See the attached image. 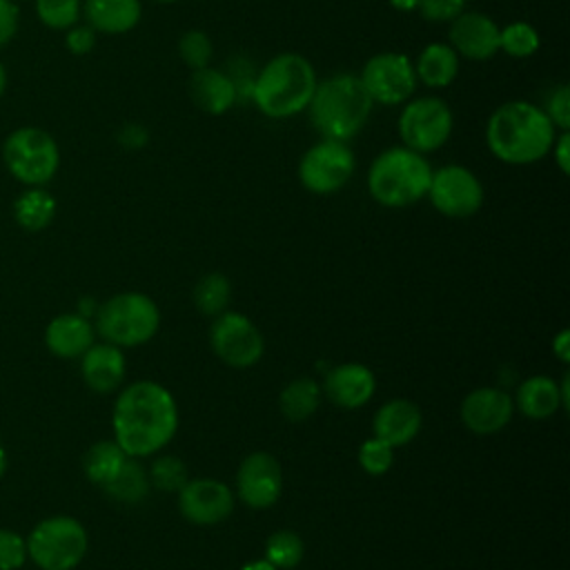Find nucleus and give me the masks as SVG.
Returning a JSON list of instances; mask_svg holds the SVG:
<instances>
[{
	"label": "nucleus",
	"instance_id": "nucleus-1",
	"mask_svg": "<svg viewBox=\"0 0 570 570\" xmlns=\"http://www.w3.org/2000/svg\"><path fill=\"white\" fill-rule=\"evenodd\" d=\"M114 441L127 456H149L163 450L178 430V407L169 390L156 381L127 385L114 405Z\"/></svg>",
	"mask_w": 570,
	"mask_h": 570
},
{
	"label": "nucleus",
	"instance_id": "nucleus-2",
	"mask_svg": "<svg viewBox=\"0 0 570 570\" xmlns=\"http://www.w3.org/2000/svg\"><path fill=\"white\" fill-rule=\"evenodd\" d=\"M557 127L546 111L530 100L499 105L485 122V145L505 165H532L550 156Z\"/></svg>",
	"mask_w": 570,
	"mask_h": 570
},
{
	"label": "nucleus",
	"instance_id": "nucleus-3",
	"mask_svg": "<svg viewBox=\"0 0 570 570\" xmlns=\"http://www.w3.org/2000/svg\"><path fill=\"white\" fill-rule=\"evenodd\" d=\"M316 82V69L303 53L281 51L256 71L249 98L263 116L285 120L307 109Z\"/></svg>",
	"mask_w": 570,
	"mask_h": 570
},
{
	"label": "nucleus",
	"instance_id": "nucleus-4",
	"mask_svg": "<svg viewBox=\"0 0 570 570\" xmlns=\"http://www.w3.org/2000/svg\"><path fill=\"white\" fill-rule=\"evenodd\" d=\"M374 102L356 73L338 71L316 82L307 105L312 129L321 138L352 140L363 131L372 116Z\"/></svg>",
	"mask_w": 570,
	"mask_h": 570
},
{
	"label": "nucleus",
	"instance_id": "nucleus-5",
	"mask_svg": "<svg viewBox=\"0 0 570 570\" xmlns=\"http://www.w3.org/2000/svg\"><path fill=\"white\" fill-rule=\"evenodd\" d=\"M432 178V165L419 151L403 145L383 149L367 169V191L370 196L392 209L410 207L425 198Z\"/></svg>",
	"mask_w": 570,
	"mask_h": 570
},
{
	"label": "nucleus",
	"instance_id": "nucleus-6",
	"mask_svg": "<svg viewBox=\"0 0 570 570\" xmlns=\"http://www.w3.org/2000/svg\"><path fill=\"white\" fill-rule=\"evenodd\" d=\"M160 325L158 305L140 292H122L105 301L96 309L98 334L118 347L147 343Z\"/></svg>",
	"mask_w": 570,
	"mask_h": 570
},
{
	"label": "nucleus",
	"instance_id": "nucleus-7",
	"mask_svg": "<svg viewBox=\"0 0 570 570\" xmlns=\"http://www.w3.org/2000/svg\"><path fill=\"white\" fill-rule=\"evenodd\" d=\"M2 160L16 180L29 187H45L60 167V149L49 131L18 127L4 138Z\"/></svg>",
	"mask_w": 570,
	"mask_h": 570
},
{
	"label": "nucleus",
	"instance_id": "nucleus-8",
	"mask_svg": "<svg viewBox=\"0 0 570 570\" xmlns=\"http://www.w3.org/2000/svg\"><path fill=\"white\" fill-rule=\"evenodd\" d=\"M89 539L82 523L73 517H49L33 525L27 539V557L40 570H71L85 552Z\"/></svg>",
	"mask_w": 570,
	"mask_h": 570
},
{
	"label": "nucleus",
	"instance_id": "nucleus-9",
	"mask_svg": "<svg viewBox=\"0 0 570 570\" xmlns=\"http://www.w3.org/2000/svg\"><path fill=\"white\" fill-rule=\"evenodd\" d=\"M452 129L454 114L439 96H412L401 105L396 131L401 145L412 151L423 156L439 151L450 140Z\"/></svg>",
	"mask_w": 570,
	"mask_h": 570
},
{
	"label": "nucleus",
	"instance_id": "nucleus-10",
	"mask_svg": "<svg viewBox=\"0 0 570 570\" xmlns=\"http://www.w3.org/2000/svg\"><path fill=\"white\" fill-rule=\"evenodd\" d=\"M356 169L354 151L343 140L318 138L298 160V183L316 196H327L343 189Z\"/></svg>",
	"mask_w": 570,
	"mask_h": 570
},
{
	"label": "nucleus",
	"instance_id": "nucleus-11",
	"mask_svg": "<svg viewBox=\"0 0 570 570\" xmlns=\"http://www.w3.org/2000/svg\"><path fill=\"white\" fill-rule=\"evenodd\" d=\"M374 105L401 107L416 91L414 62L403 51H379L356 73Z\"/></svg>",
	"mask_w": 570,
	"mask_h": 570
},
{
	"label": "nucleus",
	"instance_id": "nucleus-12",
	"mask_svg": "<svg viewBox=\"0 0 570 570\" xmlns=\"http://www.w3.org/2000/svg\"><path fill=\"white\" fill-rule=\"evenodd\" d=\"M425 196L439 214L448 218H468L481 209L485 191L472 169L452 163L432 169Z\"/></svg>",
	"mask_w": 570,
	"mask_h": 570
},
{
	"label": "nucleus",
	"instance_id": "nucleus-13",
	"mask_svg": "<svg viewBox=\"0 0 570 570\" xmlns=\"http://www.w3.org/2000/svg\"><path fill=\"white\" fill-rule=\"evenodd\" d=\"M209 345L214 354L229 367L245 370L258 363L265 350L258 327L238 312H223L209 327Z\"/></svg>",
	"mask_w": 570,
	"mask_h": 570
},
{
	"label": "nucleus",
	"instance_id": "nucleus-14",
	"mask_svg": "<svg viewBox=\"0 0 570 570\" xmlns=\"http://www.w3.org/2000/svg\"><path fill=\"white\" fill-rule=\"evenodd\" d=\"M499 31L494 18L481 11H463L448 22V45L459 58L485 62L499 53Z\"/></svg>",
	"mask_w": 570,
	"mask_h": 570
},
{
	"label": "nucleus",
	"instance_id": "nucleus-15",
	"mask_svg": "<svg viewBox=\"0 0 570 570\" xmlns=\"http://www.w3.org/2000/svg\"><path fill=\"white\" fill-rule=\"evenodd\" d=\"M236 490L245 505L265 510L274 505L283 492L281 463L269 452H252L236 472Z\"/></svg>",
	"mask_w": 570,
	"mask_h": 570
},
{
	"label": "nucleus",
	"instance_id": "nucleus-16",
	"mask_svg": "<svg viewBox=\"0 0 570 570\" xmlns=\"http://www.w3.org/2000/svg\"><path fill=\"white\" fill-rule=\"evenodd\" d=\"M180 514L196 525L225 521L234 510V494L218 479H191L178 490Z\"/></svg>",
	"mask_w": 570,
	"mask_h": 570
},
{
	"label": "nucleus",
	"instance_id": "nucleus-17",
	"mask_svg": "<svg viewBox=\"0 0 570 570\" xmlns=\"http://www.w3.org/2000/svg\"><path fill=\"white\" fill-rule=\"evenodd\" d=\"M514 412V401L499 387L472 390L461 401V421L474 434H494L503 430Z\"/></svg>",
	"mask_w": 570,
	"mask_h": 570
},
{
	"label": "nucleus",
	"instance_id": "nucleus-18",
	"mask_svg": "<svg viewBox=\"0 0 570 570\" xmlns=\"http://www.w3.org/2000/svg\"><path fill=\"white\" fill-rule=\"evenodd\" d=\"M187 94H189L194 107L209 116L227 114L240 98L234 76L223 69H216L212 65L189 73Z\"/></svg>",
	"mask_w": 570,
	"mask_h": 570
},
{
	"label": "nucleus",
	"instance_id": "nucleus-19",
	"mask_svg": "<svg viewBox=\"0 0 570 570\" xmlns=\"http://www.w3.org/2000/svg\"><path fill=\"white\" fill-rule=\"evenodd\" d=\"M323 390L338 407H363L376 392V376L363 363H341L325 376Z\"/></svg>",
	"mask_w": 570,
	"mask_h": 570
},
{
	"label": "nucleus",
	"instance_id": "nucleus-20",
	"mask_svg": "<svg viewBox=\"0 0 570 570\" xmlns=\"http://www.w3.org/2000/svg\"><path fill=\"white\" fill-rule=\"evenodd\" d=\"M127 372L125 354L118 345L111 343H94L80 361V374L85 383L100 394L114 392Z\"/></svg>",
	"mask_w": 570,
	"mask_h": 570
},
{
	"label": "nucleus",
	"instance_id": "nucleus-21",
	"mask_svg": "<svg viewBox=\"0 0 570 570\" xmlns=\"http://www.w3.org/2000/svg\"><path fill=\"white\" fill-rule=\"evenodd\" d=\"M374 436L392 448L410 443L421 430V410L407 399H392L374 414Z\"/></svg>",
	"mask_w": 570,
	"mask_h": 570
},
{
	"label": "nucleus",
	"instance_id": "nucleus-22",
	"mask_svg": "<svg viewBox=\"0 0 570 570\" xmlns=\"http://www.w3.org/2000/svg\"><path fill=\"white\" fill-rule=\"evenodd\" d=\"M82 16L96 33L120 36L138 27L142 18L140 0H82Z\"/></svg>",
	"mask_w": 570,
	"mask_h": 570
},
{
	"label": "nucleus",
	"instance_id": "nucleus-23",
	"mask_svg": "<svg viewBox=\"0 0 570 570\" xmlns=\"http://www.w3.org/2000/svg\"><path fill=\"white\" fill-rule=\"evenodd\" d=\"M96 330L82 314H60L45 330V343L60 358L82 356L94 345Z\"/></svg>",
	"mask_w": 570,
	"mask_h": 570
},
{
	"label": "nucleus",
	"instance_id": "nucleus-24",
	"mask_svg": "<svg viewBox=\"0 0 570 570\" xmlns=\"http://www.w3.org/2000/svg\"><path fill=\"white\" fill-rule=\"evenodd\" d=\"M414 62V73L419 85L428 89H445L450 87L461 69V58L448 42H430L425 45Z\"/></svg>",
	"mask_w": 570,
	"mask_h": 570
},
{
	"label": "nucleus",
	"instance_id": "nucleus-25",
	"mask_svg": "<svg viewBox=\"0 0 570 570\" xmlns=\"http://www.w3.org/2000/svg\"><path fill=\"white\" fill-rule=\"evenodd\" d=\"M517 407L528 419H550L561 407L559 383L543 374L525 379L517 390Z\"/></svg>",
	"mask_w": 570,
	"mask_h": 570
},
{
	"label": "nucleus",
	"instance_id": "nucleus-26",
	"mask_svg": "<svg viewBox=\"0 0 570 570\" xmlns=\"http://www.w3.org/2000/svg\"><path fill=\"white\" fill-rule=\"evenodd\" d=\"M56 216V198L45 187L24 189L13 203V218L27 232L45 229Z\"/></svg>",
	"mask_w": 570,
	"mask_h": 570
},
{
	"label": "nucleus",
	"instance_id": "nucleus-27",
	"mask_svg": "<svg viewBox=\"0 0 570 570\" xmlns=\"http://www.w3.org/2000/svg\"><path fill=\"white\" fill-rule=\"evenodd\" d=\"M318 401H321L318 383L309 376H298L283 387L278 396V407L287 421L298 423L309 419L316 412Z\"/></svg>",
	"mask_w": 570,
	"mask_h": 570
},
{
	"label": "nucleus",
	"instance_id": "nucleus-28",
	"mask_svg": "<svg viewBox=\"0 0 570 570\" xmlns=\"http://www.w3.org/2000/svg\"><path fill=\"white\" fill-rule=\"evenodd\" d=\"M125 461L127 454L116 441H98L87 450L82 459V470L91 483L105 488L118 476Z\"/></svg>",
	"mask_w": 570,
	"mask_h": 570
},
{
	"label": "nucleus",
	"instance_id": "nucleus-29",
	"mask_svg": "<svg viewBox=\"0 0 570 570\" xmlns=\"http://www.w3.org/2000/svg\"><path fill=\"white\" fill-rule=\"evenodd\" d=\"M541 47L539 29L525 20H512L501 27L499 31V51L508 58L525 60L532 58Z\"/></svg>",
	"mask_w": 570,
	"mask_h": 570
},
{
	"label": "nucleus",
	"instance_id": "nucleus-30",
	"mask_svg": "<svg viewBox=\"0 0 570 570\" xmlns=\"http://www.w3.org/2000/svg\"><path fill=\"white\" fill-rule=\"evenodd\" d=\"M229 298H232V285L227 276H223L220 272L205 274L194 287V305L207 316L223 314L229 305Z\"/></svg>",
	"mask_w": 570,
	"mask_h": 570
},
{
	"label": "nucleus",
	"instance_id": "nucleus-31",
	"mask_svg": "<svg viewBox=\"0 0 570 570\" xmlns=\"http://www.w3.org/2000/svg\"><path fill=\"white\" fill-rule=\"evenodd\" d=\"M109 497L125 501V503H134L140 501L147 492H149V476L142 470L140 463H136L134 456H127L125 465L120 468L118 476L102 488Z\"/></svg>",
	"mask_w": 570,
	"mask_h": 570
},
{
	"label": "nucleus",
	"instance_id": "nucleus-32",
	"mask_svg": "<svg viewBox=\"0 0 570 570\" xmlns=\"http://www.w3.org/2000/svg\"><path fill=\"white\" fill-rule=\"evenodd\" d=\"M303 539L292 530H278L265 541V559L278 570L296 568L303 559Z\"/></svg>",
	"mask_w": 570,
	"mask_h": 570
},
{
	"label": "nucleus",
	"instance_id": "nucleus-33",
	"mask_svg": "<svg viewBox=\"0 0 570 570\" xmlns=\"http://www.w3.org/2000/svg\"><path fill=\"white\" fill-rule=\"evenodd\" d=\"M176 49H178L180 60H183L191 71L212 65V58H214V42H212L209 33L203 31V29H187V31H183L180 38H178Z\"/></svg>",
	"mask_w": 570,
	"mask_h": 570
},
{
	"label": "nucleus",
	"instance_id": "nucleus-34",
	"mask_svg": "<svg viewBox=\"0 0 570 570\" xmlns=\"http://www.w3.org/2000/svg\"><path fill=\"white\" fill-rule=\"evenodd\" d=\"M36 16L49 29L67 31L80 22L82 0H36Z\"/></svg>",
	"mask_w": 570,
	"mask_h": 570
},
{
	"label": "nucleus",
	"instance_id": "nucleus-35",
	"mask_svg": "<svg viewBox=\"0 0 570 570\" xmlns=\"http://www.w3.org/2000/svg\"><path fill=\"white\" fill-rule=\"evenodd\" d=\"M149 483L165 492H178L187 483V468L176 456H160L151 465Z\"/></svg>",
	"mask_w": 570,
	"mask_h": 570
},
{
	"label": "nucleus",
	"instance_id": "nucleus-36",
	"mask_svg": "<svg viewBox=\"0 0 570 570\" xmlns=\"http://www.w3.org/2000/svg\"><path fill=\"white\" fill-rule=\"evenodd\" d=\"M392 450H394L392 445H387L385 441L372 436V439H367V441L361 445V450H358V463H361V468H363L367 474L381 476V474H385V472L392 468V463H394Z\"/></svg>",
	"mask_w": 570,
	"mask_h": 570
},
{
	"label": "nucleus",
	"instance_id": "nucleus-37",
	"mask_svg": "<svg viewBox=\"0 0 570 570\" xmlns=\"http://www.w3.org/2000/svg\"><path fill=\"white\" fill-rule=\"evenodd\" d=\"M557 131H570V87L566 82L554 85L541 107Z\"/></svg>",
	"mask_w": 570,
	"mask_h": 570
},
{
	"label": "nucleus",
	"instance_id": "nucleus-38",
	"mask_svg": "<svg viewBox=\"0 0 570 570\" xmlns=\"http://www.w3.org/2000/svg\"><path fill=\"white\" fill-rule=\"evenodd\" d=\"M27 561V541L13 532L0 528V570H18Z\"/></svg>",
	"mask_w": 570,
	"mask_h": 570
},
{
	"label": "nucleus",
	"instance_id": "nucleus-39",
	"mask_svg": "<svg viewBox=\"0 0 570 570\" xmlns=\"http://www.w3.org/2000/svg\"><path fill=\"white\" fill-rule=\"evenodd\" d=\"M468 0H419L416 13L428 22H452L459 13L465 11Z\"/></svg>",
	"mask_w": 570,
	"mask_h": 570
},
{
	"label": "nucleus",
	"instance_id": "nucleus-40",
	"mask_svg": "<svg viewBox=\"0 0 570 570\" xmlns=\"http://www.w3.org/2000/svg\"><path fill=\"white\" fill-rule=\"evenodd\" d=\"M96 31L89 24H73L67 29L65 33V47L73 53V56H85L96 47Z\"/></svg>",
	"mask_w": 570,
	"mask_h": 570
},
{
	"label": "nucleus",
	"instance_id": "nucleus-41",
	"mask_svg": "<svg viewBox=\"0 0 570 570\" xmlns=\"http://www.w3.org/2000/svg\"><path fill=\"white\" fill-rule=\"evenodd\" d=\"M20 24V9L13 0H0V47L9 45Z\"/></svg>",
	"mask_w": 570,
	"mask_h": 570
},
{
	"label": "nucleus",
	"instance_id": "nucleus-42",
	"mask_svg": "<svg viewBox=\"0 0 570 570\" xmlns=\"http://www.w3.org/2000/svg\"><path fill=\"white\" fill-rule=\"evenodd\" d=\"M118 142L125 149H142L149 142V131L138 122H127L118 131Z\"/></svg>",
	"mask_w": 570,
	"mask_h": 570
},
{
	"label": "nucleus",
	"instance_id": "nucleus-43",
	"mask_svg": "<svg viewBox=\"0 0 570 570\" xmlns=\"http://www.w3.org/2000/svg\"><path fill=\"white\" fill-rule=\"evenodd\" d=\"M552 160L563 176L570 174V131H559L552 142Z\"/></svg>",
	"mask_w": 570,
	"mask_h": 570
},
{
	"label": "nucleus",
	"instance_id": "nucleus-44",
	"mask_svg": "<svg viewBox=\"0 0 570 570\" xmlns=\"http://www.w3.org/2000/svg\"><path fill=\"white\" fill-rule=\"evenodd\" d=\"M552 352L561 363H570V332L561 330L554 338H552Z\"/></svg>",
	"mask_w": 570,
	"mask_h": 570
},
{
	"label": "nucleus",
	"instance_id": "nucleus-45",
	"mask_svg": "<svg viewBox=\"0 0 570 570\" xmlns=\"http://www.w3.org/2000/svg\"><path fill=\"white\" fill-rule=\"evenodd\" d=\"M416 4H419V0H390V7L396 11H403V13L416 11Z\"/></svg>",
	"mask_w": 570,
	"mask_h": 570
},
{
	"label": "nucleus",
	"instance_id": "nucleus-46",
	"mask_svg": "<svg viewBox=\"0 0 570 570\" xmlns=\"http://www.w3.org/2000/svg\"><path fill=\"white\" fill-rule=\"evenodd\" d=\"M240 570H276V568L267 559H256V561L245 563Z\"/></svg>",
	"mask_w": 570,
	"mask_h": 570
},
{
	"label": "nucleus",
	"instance_id": "nucleus-47",
	"mask_svg": "<svg viewBox=\"0 0 570 570\" xmlns=\"http://www.w3.org/2000/svg\"><path fill=\"white\" fill-rule=\"evenodd\" d=\"M7 465H9V456H7V450H4V445L0 441V476L7 472Z\"/></svg>",
	"mask_w": 570,
	"mask_h": 570
},
{
	"label": "nucleus",
	"instance_id": "nucleus-48",
	"mask_svg": "<svg viewBox=\"0 0 570 570\" xmlns=\"http://www.w3.org/2000/svg\"><path fill=\"white\" fill-rule=\"evenodd\" d=\"M4 89H7V69H4V65L0 62V96L4 94Z\"/></svg>",
	"mask_w": 570,
	"mask_h": 570
},
{
	"label": "nucleus",
	"instance_id": "nucleus-49",
	"mask_svg": "<svg viewBox=\"0 0 570 570\" xmlns=\"http://www.w3.org/2000/svg\"><path fill=\"white\" fill-rule=\"evenodd\" d=\"M154 2H158V4H176L180 0H154Z\"/></svg>",
	"mask_w": 570,
	"mask_h": 570
}]
</instances>
